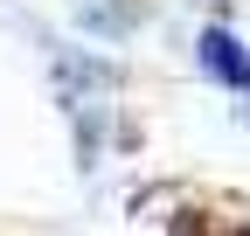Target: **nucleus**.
Masks as SVG:
<instances>
[{
    "instance_id": "f257e3e1",
    "label": "nucleus",
    "mask_w": 250,
    "mask_h": 236,
    "mask_svg": "<svg viewBox=\"0 0 250 236\" xmlns=\"http://www.w3.org/2000/svg\"><path fill=\"white\" fill-rule=\"evenodd\" d=\"M202 70L215 77V83H229V91H250V49L229 35V28H202Z\"/></svg>"
}]
</instances>
